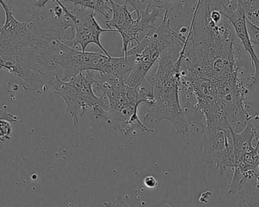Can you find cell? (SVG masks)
<instances>
[{"mask_svg":"<svg viewBox=\"0 0 259 207\" xmlns=\"http://www.w3.org/2000/svg\"><path fill=\"white\" fill-rule=\"evenodd\" d=\"M96 72L94 91L100 93L108 100V109L102 118L109 126L124 135L139 130L153 133L154 130L145 126L138 116V107L148 102V93L143 87H130L124 79L115 76L103 75Z\"/></svg>","mask_w":259,"mask_h":207,"instance_id":"obj_3","label":"cell"},{"mask_svg":"<svg viewBox=\"0 0 259 207\" xmlns=\"http://www.w3.org/2000/svg\"><path fill=\"white\" fill-rule=\"evenodd\" d=\"M71 12L73 17L68 19L69 25L74 29V36L68 46L74 49L80 46L81 51L85 52L90 44H95L103 53L110 56L107 50L102 45L100 36L103 33H118L117 30L115 29H103L100 27L96 20L95 12L91 9L75 6Z\"/></svg>","mask_w":259,"mask_h":207,"instance_id":"obj_8","label":"cell"},{"mask_svg":"<svg viewBox=\"0 0 259 207\" xmlns=\"http://www.w3.org/2000/svg\"><path fill=\"white\" fill-rule=\"evenodd\" d=\"M124 1L132 6L137 16H139L140 14L146 8V5L141 0H124Z\"/></svg>","mask_w":259,"mask_h":207,"instance_id":"obj_14","label":"cell"},{"mask_svg":"<svg viewBox=\"0 0 259 207\" xmlns=\"http://www.w3.org/2000/svg\"><path fill=\"white\" fill-rule=\"evenodd\" d=\"M179 51L172 47L165 50L158 61L155 72L146 76L150 91L148 92L144 119L149 122L166 120L175 127L177 133L185 134L189 132L190 123L180 103Z\"/></svg>","mask_w":259,"mask_h":207,"instance_id":"obj_2","label":"cell"},{"mask_svg":"<svg viewBox=\"0 0 259 207\" xmlns=\"http://www.w3.org/2000/svg\"><path fill=\"white\" fill-rule=\"evenodd\" d=\"M0 119H5L11 123H17L18 121V116L0 109Z\"/></svg>","mask_w":259,"mask_h":207,"instance_id":"obj_16","label":"cell"},{"mask_svg":"<svg viewBox=\"0 0 259 207\" xmlns=\"http://www.w3.org/2000/svg\"><path fill=\"white\" fill-rule=\"evenodd\" d=\"M12 134L11 122L7 120L0 119V142L10 141Z\"/></svg>","mask_w":259,"mask_h":207,"instance_id":"obj_12","label":"cell"},{"mask_svg":"<svg viewBox=\"0 0 259 207\" xmlns=\"http://www.w3.org/2000/svg\"><path fill=\"white\" fill-rule=\"evenodd\" d=\"M96 72L86 71L74 76L68 80H63L59 74L53 80L52 88L55 94L60 96L66 104V111L72 118L74 124L77 125L79 118L83 116L88 109L94 111L96 118H102L107 110L108 100L101 96L97 97L94 91Z\"/></svg>","mask_w":259,"mask_h":207,"instance_id":"obj_6","label":"cell"},{"mask_svg":"<svg viewBox=\"0 0 259 207\" xmlns=\"http://www.w3.org/2000/svg\"><path fill=\"white\" fill-rule=\"evenodd\" d=\"M112 9V18L106 21L109 29L115 28L122 38V52L124 57L127 55L129 47L134 46V43L138 44L140 33H147L150 29L155 27V24L161 9L146 6V9L137 16L133 18L136 12H130L127 3L118 4L113 0H107Z\"/></svg>","mask_w":259,"mask_h":207,"instance_id":"obj_7","label":"cell"},{"mask_svg":"<svg viewBox=\"0 0 259 207\" xmlns=\"http://www.w3.org/2000/svg\"><path fill=\"white\" fill-rule=\"evenodd\" d=\"M146 6L157 8L161 11L178 12L187 8H194L197 0H141Z\"/></svg>","mask_w":259,"mask_h":207,"instance_id":"obj_10","label":"cell"},{"mask_svg":"<svg viewBox=\"0 0 259 207\" xmlns=\"http://www.w3.org/2000/svg\"><path fill=\"white\" fill-rule=\"evenodd\" d=\"M219 9L223 17L232 25L237 39H240V44L250 56L252 65L255 68V72L248 77L246 82V87L250 92L253 87L259 82V59L254 50L253 45L251 43L248 33L246 10L240 3H237V9L233 10L225 4L223 0L221 1Z\"/></svg>","mask_w":259,"mask_h":207,"instance_id":"obj_9","label":"cell"},{"mask_svg":"<svg viewBox=\"0 0 259 207\" xmlns=\"http://www.w3.org/2000/svg\"><path fill=\"white\" fill-rule=\"evenodd\" d=\"M246 25H247L248 33L252 45H256L259 47V27L256 24L246 19Z\"/></svg>","mask_w":259,"mask_h":207,"instance_id":"obj_13","label":"cell"},{"mask_svg":"<svg viewBox=\"0 0 259 207\" xmlns=\"http://www.w3.org/2000/svg\"><path fill=\"white\" fill-rule=\"evenodd\" d=\"M116 203H113L112 202H104L103 205L106 207H132L129 206L128 204L125 203L121 197H117ZM160 207H171L167 204L160 205Z\"/></svg>","mask_w":259,"mask_h":207,"instance_id":"obj_15","label":"cell"},{"mask_svg":"<svg viewBox=\"0 0 259 207\" xmlns=\"http://www.w3.org/2000/svg\"><path fill=\"white\" fill-rule=\"evenodd\" d=\"M170 21L169 12L165 11L159 26L150 29L142 41L129 49L126 56L132 59L133 68L124 79L126 85L133 88L140 85L165 50L172 46L180 48L184 46L187 33L175 30L170 25Z\"/></svg>","mask_w":259,"mask_h":207,"instance_id":"obj_4","label":"cell"},{"mask_svg":"<svg viewBox=\"0 0 259 207\" xmlns=\"http://www.w3.org/2000/svg\"><path fill=\"white\" fill-rule=\"evenodd\" d=\"M6 21L0 25V70L9 71L26 91L40 94L58 75L55 56L60 42L72 40L74 30L65 17L39 16L30 22L15 18L10 3L0 0Z\"/></svg>","mask_w":259,"mask_h":207,"instance_id":"obj_1","label":"cell"},{"mask_svg":"<svg viewBox=\"0 0 259 207\" xmlns=\"http://www.w3.org/2000/svg\"><path fill=\"white\" fill-rule=\"evenodd\" d=\"M59 2L71 3L74 6L91 9L95 13H100L109 19V14H112V9L105 0H59Z\"/></svg>","mask_w":259,"mask_h":207,"instance_id":"obj_11","label":"cell"},{"mask_svg":"<svg viewBox=\"0 0 259 207\" xmlns=\"http://www.w3.org/2000/svg\"><path fill=\"white\" fill-rule=\"evenodd\" d=\"M54 61L63 71V80H70L83 71L124 79L133 68L130 56L112 57L98 52L78 51L65 42L59 43Z\"/></svg>","mask_w":259,"mask_h":207,"instance_id":"obj_5","label":"cell"},{"mask_svg":"<svg viewBox=\"0 0 259 207\" xmlns=\"http://www.w3.org/2000/svg\"><path fill=\"white\" fill-rule=\"evenodd\" d=\"M144 185H146V188H154L158 185V182L153 176H146L144 179Z\"/></svg>","mask_w":259,"mask_h":207,"instance_id":"obj_17","label":"cell"},{"mask_svg":"<svg viewBox=\"0 0 259 207\" xmlns=\"http://www.w3.org/2000/svg\"><path fill=\"white\" fill-rule=\"evenodd\" d=\"M258 170H259V164H258ZM256 178H257V182H259V176H257Z\"/></svg>","mask_w":259,"mask_h":207,"instance_id":"obj_19","label":"cell"},{"mask_svg":"<svg viewBox=\"0 0 259 207\" xmlns=\"http://www.w3.org/2000/svg\"><path fill=\"white\" fill-rule=\"evenodd\" d=\"M53 2L57 3L58 6H61V7L62 8V9H63V13L65 14V15H68V13H69V9H68V8L65 7V6H64L61 2H59V0H53Z\"/></svg>","mask_w":259,"mask_h":207,"instance_id":"obj_18","label":"cell"}]
</instances>
